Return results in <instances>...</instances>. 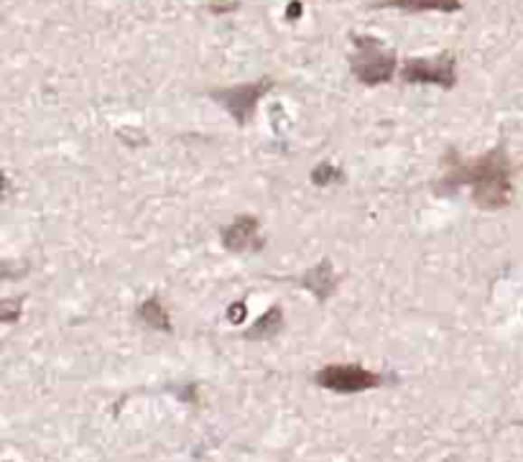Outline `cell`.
Wrapping results in <instances>:
<instances>
[{"instance_id":"cell-1","label":"cell","mask_w":523,"mask_h":462,"mask_svg":"<svg viewBox=\"0 0 523 462\" xmlns=\"http://www.w3.org/2000/svg\"><path fill=\"white\" fill-rule=\"evenodd\" d=\"M472 187V200L480 210H500L510 203V161L503 148H493L490 154L470 161V164H457L450 169V176L444 179L442 187Z\"/></svg>"},{"instance_id":"cell-2","label":"cell","mask_w":523,"mask_h":462,"mask_svg":"<svg viewBox=\"0 0 523 462\" xmlns=\"http://www.w3.org/2000/svg\"><path fill=\"white\" fill-rule=\"evenodd\" d=\"M355 43H358V54L352 57L355 77L368 87L388 82L393 77V67H396V57L391 52H386L373 39H355Z\"/></svg>"},{"instance_id":"cell-3","label":"cell","mask_w":523,"mask_h":462,"mask_svg":"<svg viewBox=\"0 0 523 462\" xmlns=\"http://www.w3.org/2000/svg\"><path fill=\"white\" fill-rule=\"evenodd\" d=\"M317 383L322 389L334 391V393H360V391L376 389L383 383V378L363 365H327L317 373Z\"/></svg>"},{"instance_id":"cell-4","label":"cell","mask_w":523,"mask_h":462,"mask_svg":"<svg viewBox=\"0 0 523 462\" xmlns=\"http://www.w3.org/2000/svg\"><path fill=\"white\" fill-rule=\"evenodd\" d=\"M404 82L414 85H439L444 90H452L457 77H454V57L452 54H439L434 59H411L401 70Z\"/></svg>"},{"instance_id":"cell-5","label":"cell","mask_w":523,"mask_h":462,"mask_svg":"<svg viewBox=\"0 0 523 462\" xmlns=\"http://www.w3.org/2000/svg\"><path fill=\"white\" fill-rule=\"evenodd\" d=\"M271 82H256V85H238L230 87V90H219V92H212V98L218 102H222L228 108V113H233V118L246 126V120H250L253 110H256V102L261 100L263 92H268Z\"/></svg>"},{"instance_id":"cell-6","label":"cell","mask_w":523,"mask_h":462,"mask_svg":"<svg viewBox=\"0 0 523 462\" xmlns=\"http://www.w3.org/2000/svg\"><path fill=\"white\" fill-rule=\"evenodd\" d=\"M258 231H261V225H258L256 217H238L233 225H228V228L222 231V246L228 248V250H235V253L247 250V248L261 250L263 240L258 238Z\"/></svg>"},{"instance_id":"cell-7","label":"cell","mask_w":523,"mask_h":462,"mask_svg":"<svg viewBox=\"0 0 523 462\" xmlns=\"http://www.w3.org/2000/svg\"><path fill=\"white\" fill-rule=\"evenodd\" d=\"M299 284H302L306 291H314L317 299H327V297L332 294L334 284H337L332 263H330V260H322L317 269H309V271L299 278Z\"/></svg>"},{"instance_id":"cell-8","label":"cell","mask_w":523,"mask_h":462,"mask_svg":"<svg viewBox=\"0 0 523 462\" xmlns=\"http://www.w3.org/2000/svg\"><path fill=\"white\" fill-rule=\"evenodd\" d=\"M281 330H284V312H281V306H271V309L247 330L246 337L247 340H271V337H276Z\"/></svg>"},{"instance_id":"cell-9","label":"cell","mask_w":523,"mask_h":462,"mask_svg":"<svg viewBox=\"0 0 523 462\" xmlns=\"http://www.w3.org/2000/svg\"><path fill=\"white\" fill-rule=\"evenodd\" d=\"M138 317L144 319L148 327H154V330H163V333H172V330H174V327H172V319H169L166 309H163V304H161L156 297H151L148 302L138 306Z\"/></svg>"},{"instance_id":"cell-10","label":"cell","mask_w":523,"mask_h":462,"mask_svg":"<svg viewBox=\"0 0 523 462\" xmlns=\"http://www.w3.org/2000/svg\"><path fill=\"white\" fill-rule=\"evenodd\" d=\"M388 5L411 11H460V0H388Z\"/></svg>"},{"instance_id":"cell-11","label":"cell","mask_w":523,"mask_h":462,"mask_svg":"<svg viewBox=\"0 0 523 462\" xmlns=\"http://www.w3.org/2000/svg\"><path fill=\"white\" fill-rule=\"evenodd\" d=\"M334 179L340 182V179H342V174L337 172L334 166H330V164H322V166H317L314 174H312V182H314L317 187H327V184L334 182Z\"/></svg>"},{"instance_id":"cell-12","label":"cell","mask_w":523,"mask_h":462,"mask_svg":"<svg viewBox=\"0 0 523 462\" xmlns=\"http://www.w3.org/2000/svg\"><path fill=\"white\" fill-rule=\"evenodd\" d=\"M0 306H3V315H0L3 322H14L18 317V312H21V302L18 299H5Z\"/></svg>"},{"instance_id":"cell-13","label":"cell","mask_w":523,"mask_h":462,"mask_svg":"<svg viewBox=\"0 0 523 462\" xmlns=\"http://www.w3.org/2000/svg\"><path fill=\"white\" fill-rule=\"evenodd\" d=\"M243 317H246V304L243 302L233 304V306H230V315H228V319H230L233 325H238V322H240Z\"/></svg>"},{"instance_id":"cell-14","label":"cell","mask_w":523,"mask_h":462,"mask_svg":"<svg viewBox=\"0 0 523 462\" xmlns=\"http://www.w3.org/2000/svg\"><path fill=\"white\" fill-rule=\"evenodd\" d=\"M444 462H454V460H444Z\"/></svg>"},{"instance_id":"cell-15","label":"cell","mask_w":523,"mask_h":462,"mask_svg":"<svg viewBox=\"0 0 523 462\" xmlns=\"http://www.w3.org/2000/svg\"><path fill=\"white\" fill-rule=\"evenodd\" d=\"M521 424H523V421H521Z\"/></svg>"}]
</instances>
